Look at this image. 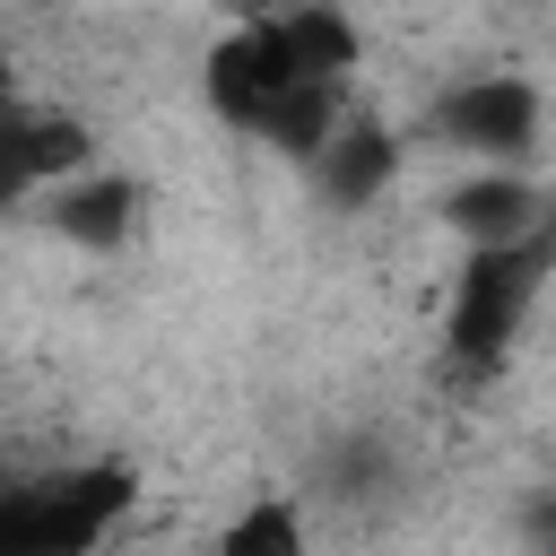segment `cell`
I'll list each match as a JSON object with an SVG mask.
<instances>
[{
    "instance_id": "obj_13",
    "label": "cell",
    "mask_w": 556,
    "mask_h": 556,
    "mask_svg": "<svg viewBox=\"0 0 556 556\" xmlns=\"http://www.w3.org/2000/svg\"><path fill=\"white\" fill-rule=\"evenodd\" d=\"M0 104H9V43H0Z\"/></svg>"
},
{
    "instance_id": "obj_10",
    "label": "cell",
    "mask_w": 556,
    "mask_h": 556,
    "mask_svg": "<svg viewBox=\"0 0 556 556\" xmlns=\"http://www.w3.org/2000/svg\"><path fill=\"white\" fill-rule=\"evenodd\" d=\"M269 35H278V52H287V70H295V78H348V70L365 61L356 17H348V9H330V0H295L287 17H269Z\"/></svg>"
},
{
    "instance_id": "obj_12",
    "label": "cell",
    "mask_w": 556,
    "mask_h": 556,
    "mask_svg": "<svg viewBox=\"0 0 556 556\" xmlns=\"http://www.w3.org/2000/svg\"><path fill=\"white\" fill-rule=\"evenodd\" d=\"M217 9H226L235 26H269V17H287L295 0H217Z\"/></svg>"
},
{
    "instance_id": "obj_11",
    "label": "cell",
    "mask_w": 556,
    "mask_h": 556,
    "mask_svg": "<svg viewBox=\"0 0 556 556\" xmlns=\"http://www.w3.org/2000/svg\"><path fill=\"white\" fill-rule=\"evenodd\" d=\"M217 547H226V556H304V504L269 486V495H252V504L217 530Z\"/></svg>"
},
{
    "instance_id": "obj_8",
    "label": "cell",
    "mask_w": 556,
    "mask_h": 556,
    "mask_svg": "<svg viewBox=\"0 0 556 556\" xmlns=\"http://www.w3.org/2000/svg\"><path fill=\"white\" fill-rule=\"evenodd\" d=\"M304 174L321 182L330 208H374V200L391 191V174H400V139H391V122H374V113H339Z\"/></svg>"
},
{
    "instance_id": "obj_5",
    "label": "cell",
    "mask_w": 556,
    "mask_h": 556,
    "mask_svg": "<svg viewBox=\"0 0 556 556\" xmlns=\"http://www.w3.org/2000/svg\"><path fill=\"white\" fill-rule=\"evenodd\" d=\"M278 87H295V70H287V52H278L269 26H235V35H217L208 61H200V96H208V113H217L226 130H243V139H252V122L269 113Z\"/></svg>"
},
{
    "instance_id": "obj_2",
    "label": "cell",
    "mask_w": 556,
    "mask_h": 556,
    "mask_svg": "<svg viewBox=\"0 0 556 556\" xmlns=\"http://www.w3.org/2000/svg\"><path fill=\"white\" fill-rule=\"evenodd\" d=\"M139 504V469L130 460H78L26 486H0V556H61V547H96L122 530V513Z\"/></svg>"
},
{
    "instance_id": "obj_3",
    "label": "cell",
    "mask_w": 556,
    "mask_h": 556,
    "mask_svg": "<svg viewBox=\"0 0 556 556\" xmlns=\"http://www.w3.org/2000/svg\"><path fill=\"white\" fill-rule=\"evenodd\" d=\"M426 122H434L443 148H460V156H478V165H530L539 139H547V96H539V78H521V70H478V78L443 87Z\"/></svg>"
},
{
    "instance_id": "obj_7",
    "label": "cell",
    "mask_w": 556,
    "mask_h": 556,
    "mask_svg": "<svg viewBox=\"0 0 556 556\" xmlns=\"http://www.w3.org/2000/svg\"><path fill=\"white\" fill-rule=\"evenodd\" d=\"M443 226L460 243H513V235H539L547 226V182L530 165H478L469 182L443 191Z\"/></svg>"
},
{
    "instance_id": "obj_4",
    "label": "cell",
    "mask_w": 556,
    "mask_h": 556,
    "mask_svg": "<svg viewBox=\"0 0 556 556\" xmlns=\"http://www.w3.org/2000/svg\"><path fill=\"white\" fill-rule=\"evenodd\" d=\"M78 165H96V130L78 113H26L17 96L0 104V208H26Z\"/></svg>"
},
{
    "instance_id": "obj_6",
    "label": "cell",
    "mask_w": 556,
    "mask_h": 556,
    "mask_svg": "<svg viewBox=\"0 0 556 556\" xmlns=\"http://www.w3.org/2000/svg\"><path fill=\"white\" fill-rule=\"evenodd\" d=\"M35 200H43V226L61 243H78V252H122L139 235V208H148V191L130 174H113V165H78Z\"/></svg>"
},
{
    "instance_id": "obj_1",
    "label": "cell",
    "mask_w": 556,
    "mask_h": 556,
    "mask_svg": "<svg viewBox=\"0 0 556 556\" xmlns=\"http://www.w3.org/2000/svg\"><path fill=\"white\" fill-rule=\"evenodd\" d=\"M547 261H556V235H513V243H469L460 252V278H452V304H443V348L460 374H495L513 356V339L530 330L539 313V287H547Z\"/></svg>"
},
{
    "instance_id": "obj_9",
    "label": "cell",
    "mask_w": 556,
    "mask_h": 556,
    "mask_svg": "<svg viewBox=\"0 0 556 556\" xmlns=\"http://www.w3.org/2000/svg\"><path fill=\"white\" fill-rule=\"evenodd\" d=\"M339 113H348V78H295V87L269 96V113L252 122V139L269 156H287V165H313V148L330 139Z\"/></svg>"
}]
</instances>
